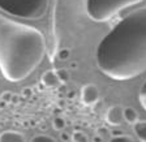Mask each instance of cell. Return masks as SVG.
I'll list each match as a JSON object with an SVG mask.
<instances>
[{
	"mask_svg": "<svg viewBox=\"0 0 146 142\" xmlns=\"http://www.w3.org/2000/svg\"><path fill=\"white\" fill-rule=\"evenodd\" d=\"M5 106H7V103L3 102V100H0V108H4Z\"/></svg>",
	"mask_w": 146,
	"mask_h": 142,
	"instance_id": "obj_24",
	"label": "cell"
},
{
	"mask_svg": "<svg viewBox=\"0 0 146 142\" xmlns=\"http://www.w3.org/2000/svg\"><path fill=\"white\" fill-rule=\"evenodd\" d=\"M48 8V0H0V11L17 18L38 20Z\"/></svg>",
	"mask_w": 146,
	"mask_h": 142,
	"instance_id": "obj_3",
	"label": "cell"
},
{
	"mask_svg": "<svg viewBox=\"0 0 146 142\" xmlns=\"http://www.w3.org/2000/svg\"><path fill=\"white\" fill-rule=\"evenodd\" d=\"M133 132L140 142H146V120H138L133 125Z\"/></svg>",
	"mask_w": 146,
	"mask_h": 142,
	"instance_id": "obj_9",
	"label": "cell"
},
{
	"mask_svg": "<svg viewBox=\"0 0 146 142\" xmlns=\"http://www.w3.org/2000/svg\"><path fill=\"white\" fill-rule=\"evenodd\" d=\"M52 127H54L55 130L60 132V130L65 129V127H67V121H65V119H64L63 116H56V117L52 120Z\"/></svg>",
	"mask_w": 146,
	"mask_h": 142,
	"instance_id": "obj_12",
	"label": "cell"
},
{
	"mask_svg": "<svg viewBox=\"0 0 146 142\" xmlns=\"http://www.w3.org/2000/svg\"><path fill=\"white\" fill-rule=\"evenodd\" d=\"M60 139L63 142H69L70 141V133L64 132V130H60Z\"/></svg>",
	"mask_w": 146,
	"mask_h": 142,
	"instance_id": "obj_20",
	"label": "cell"
},
{
	"mask_svg": "<svg viewBox=\"0 0 146 142\" xmlns=\"http://www.w3.org/2000/svg\"><path fill=\"white\" fill-rule=\"evenodd\" d=\"M81 103L86 107H93L98 103L100 98V93L97 85L94 84H86L81 89Z\"/></svg>",
	"mask_w": 146,
	"mask_h": 142,
	"instance_id": "obj_5",
	"label": "cell"
},
{
	"mask_svg": "<svg viewBox=\"0 0 146 142\" xmlns=\"http://www.w3.org/2000/svg\"><path fill=\"white\" fill-rule=\"evenodd\" d=\"M104 138L103 137H100L99 134H95V136L91 137V142H103Z\"/></svg>",
	"mask_w": 146,
	"mask_h": 142,
	"instance_id": "obj_22",
	"label": "cell"
},
{
	"mask_svg": "<svg viewBox=\"0 0 146 142\" xmlns=\"http://www.w3.org/2000/svg\"><path fill=\"white\" fill-rule=\"evenodd\" d=\"M69 55H70L69 50H67V48L60 50V51H59V59H60V60H67V59L69 58Z\"/></svg>",
	"mask_w": 146,
	"mask_h": 142,
	"instance_id": "obj_18",
	"label": "cell"
},
{
	"mask_svg": "<svg viewBox=\"0 0 146 142\" xmlns=\"http://www.w3.org/2000/svg\"><path fill=\"white\" fill-rule=\"evenodd\" d=\"M123 107L120 106H111L106 112V123L111 127H119L123 124Z\"/></svg>",
	"mask_w": 146,
	"mask_h": 142,
	"instance_id": "obj_6",
	"label": "cell"
},
{
	"mask_svg": "<svg viewBox=\"0 0 146 142\" xmlns=\"http://www.w3.org/2000/svg\"><path fill=\"white\" fill-rule=\"evenodd\" d=\"M68 97H69V98L70 97H74V93H69V94H68Z\"/></svg>",
	"mask_w": 146,
	"mask_h": 142,
	"instance_id": "obj_25",
	"label": "cell"
},
{
	"mask_svg": "<svg viewBox=\"0 0 146 142\" xmlns=\"http://www.w3.org/2000/svg\"><path fill=\"white\" fill-rule=\"evenodd\" d=\"M123 117H124L125 123H128V124H131V125H133L136 121L140 120L138 112L133 107H125V108H123Z\"/></svg>",
	"mask_w": 146,
	"mask_h": 142,
	"instance_id": "obj_10",
	"label": "cell"
},
{
	"mask_svg": "<svg viewBox=\"0 0 146 142\" xmlns=\"http://www.w3.org/2000/svg\"><path fill=\"white\" fill-rule=\"evenodd\" d=\"M95 58L100 72L116 81L146 72V7L125 16L103 36Z\"/></svg>",
	"mask_w": 146,
	"mask_h": 142,
	"instance_id": "obj_1",
	"label": "cell"
},
{
	"mask_svg": "<svg viewBox=\"0 0 146 142\" xmlns=\"http://www.w3.org/2000/svg\"><path fill=\"white\" fill-rule=\"evenodd\" d=\"M108 142H134L133 138L125 134H120V136H112L108 139Z\"/></svg>",
	"mask_w": 146,
	"mask_h": 142,
	"instance_id": "obj_15",
	"label": "cell"
},
{
	"mask_svg": "<svg viewBox=\"0 0 146 142\" xmlns=\"http://www.w3.org/2000/svg\"><path fill=\"white\" fill-rule=\"evenodd\" d=\"M88 134L82 130H74L72 134H70V142H89Z\"/></svg>",
	"mask_w": 146,
	"mask_h": 142,
	"instance_id": "obj_11",
	"label": "cell"
},
{
	"mask_svg": "<svg viewBox=\"0 0 146 142\" xmlns=\"http://www.w3.org/2000/svg\"><path fill=\"white\" fill-rule=\"evenodd\" d=\"M120 134H123V132H120V130H112V136H120Z\"/></svg>",
	"mask_w": 146,
	"mask_h": 142,
	"instance_id": "obj_23",
	"label": "cell"
},
{
	"mask_svg": "<svg viewBox=\"0 0 146 142\" xmlns=\"http://www.w3.org/2000/svg\"><path fill=\"white\" fill-rule=\"evenodd\" d=\"M30 142H58L54 137L47 136V134H36L30 139Z\"/></svg>",
	"mask_w": 146,
	"mask_h": 142,
	"instance_id": "obj_13",
	"label": "cell"
},
{
	"mask_svg": "<svg viewBox=\"0 0 146 142\" xmlns=\"http://www.w3.org/2000/svg\"><path fill=\"white\" fill-rule=\"evenodd\" d=\"M46 39L38 29L0 15V73L20 82L42 63Z\"/></svg>",
	"mask_w": 146,
	"mask_h": 142,
	"instance_id": "obj_2",
	"label": "cell"
},
{
	"mask_svg": "<svg viewBox=\"0 0 146 142\" xmlns=\"http://www.w3.org/2000/svg\"><path fill=\"white\" fill-rule=\"evenodd\" d=\"M40 84L47 89H56V88H60L61 82H60V80H59L56 72H55V69H48L42 74V77H40Z\"/></svg>",
	"mask_w": 146,
	"mask_h": 142,
	"instance_id": "obj_7",
	"label": "cell"
},
{
	"mask_svg": "<svg viewBox=\"0 0 146 142\" xmlns=\"http://www.w3.org/2000/svg\"><path fill=\"white\" fill-rule=\"evenodd\" d=\"M55 72H56L61 84H65L67 81H69V73L67 69H55Z\"/></svg>",
	"mask_w": 146,
	"mask_h": 142,
	"instance_id": "obj_16",
	"label": "cell"
},
{
	"mask_svg": "<svg viewBox=\"0 0 146 142\" xmlns=\"http://www.w3.org/2000/svg\"><path fill=\"white\" fill-rule=\"evenodd\" d=\"M142 0H86V13L95 22H106Z\"/></svg>",
	"mask_w": 146,
	"mask_h": 142,
	"instance_id": "obj_4",
	"label": "cell"
},
{
	"mask_svg": "<svg viewBox=\"0 0 146 142\" xmlns=\"http://www.w3.org/2000/svg\"><path fill=\"white\" fill-rule=\"evenodd\" d=\"M0 142H25V137L16 130H5L0 133Z\"/></svg>",
	"mask_w": 146,
	"mask_h": 142,
	"instance_id": "obj_8",
	"label": "cell"
},
{
	"mask_svg": "<svg viewBox=\"0 0 146 142\" xmlns=\"http://www.w3.org/2000/svg\"><path fill=\"white\" fill-rule=\"evenodd\" d=\"M12 97H13L12 91H9V90L3 91L1 95H0V100H3V102H5V103H9L11 100H12Z\"/></svg>",
	"mask_w": 146,
	"mask_h": 142,
	"instance_id": "obj_17",
	"label": "cell"
},
{
	"mask_svg": "<svg viewBox=\"0 0 146 142\" xmlns=\"http://www.w3.org/2000/svg\"><path fill=\"white\" fill-rule=\"evenodd\" d=\"M108 133V130L106 129V128H98V130H97V134H99L100 137H106V134Z\"/></svg>",
	"mask_w": 146,
	"mask_h": 142,
	"instance_id": "obj_21",
	"label": "cell"
},
{
	"mask_svg": "<svg viewBox=\"0 0 146 142\" xmlns=\"http://www.w3.org/2000/svg\"><path fill=\"white\" fill-rule=\"evenodd\" d=\"M21 95L24 98H30L31 95H33V89H31V88H24V89H22Z\"/></svg>",
	"mask_w": 146,
	"mask_h": 142,
	"instance_id": "obj_19",
	"label": "cell"
},
{
	"mask_svg": "<svg viewBox=\"0 0 146 142\" xmlns=\"http://www.w3.org/2000/svg\"><path fill=\"white\" fill-rule=\"evenodd\" d=\"M138 99H140V103L142 108L146 111V81L141 85L140 88V93H138Z\"/></svg>",
	"mask_w": 146,
	"mask_h": 142,
	"instance_id": "obj_14",
	"label": "cell"
}]
</instances>
